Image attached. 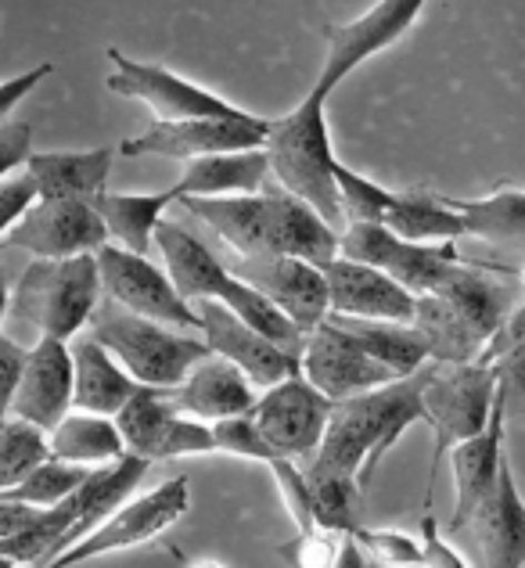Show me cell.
<instances>
[{
	"mask_svg": "<svg viewBox=\"0 0 525 568\" xmlns=\"http://www.w3.org/2000/svg\"><path fill=\"white\" fill-rule=\"evenodd\" d=\"M180 209L216 231L234 256H292L313 266L339 256V231L284 187L228 199H188Z\"/></svg>",
	"mask_w": 525,
	"mask_h": 568,
	"instance_id": "1",
	"label": "cell"
},
{
	"mask_svg": "<svg viewBox=\"0 0 525 568\" xmlns=\"http://www.w3.org/2000/svg\"><path fill=\"white\" fill-rule=\"evenodd\" d=\"M428 367V364H425ZM425 367L411 378H396L371 393L332 403L321 450L310 457V465L356 478L360 489L371 486L382 457L400 443L411 425H425L422 382Z\"/></svg>",
	"mask_w": 525,
	"mask_h": 568,
	"instance_id": "2",
	"label": "cell"
},
{
	"mask_svg": "<svg viewBox=\"0 0 525 568\" xmlns=\"http://www.w3.org/2000/svg\"><path fill=\"white\" fill-rule=\"evenodd\" d=\"M518 298L522 292L515 284L461 263L457 274L436 292L417 295L411 324L425 338L432 364H478L486 342Z\"/></svg>",
	"mask_w": 525,
	"mask_h": 568,
	"instance_id": "3",
	"label": "cell"
},
{
	"mask_svg": "<svg viewBox=\"0 0 525 568\" xmlns=\"http://www.w3.org/2000/svg\"><path fill=\"white\" fill-rule=\"evenodd\" d=\"M327 94L310 87V94L295 104L289 115L270 119L266 133V162L270 173L277 176V184L303 199L313 213H317L332 231H346L339 205V187H335V166L339 159L332 152V133H327L324 119Z\"/></svg>",
	"mask_w": 525,
	"mask_h": 568,
	"instance_id": "4",
	"label": "cell"
},
{
	"mask_svg": "<svg viewBox=\"0 0 525 568\" xmlns=\"http://www.w3.org/2000/svg\"><path fill=\"white\" fill-rule=\"evenodd\" d=\"M87 327V338H94L101 349H109L112 361L133 382L148 388H166L170 393V388H176L191 375L194 364H202L209 356L202 335H184L166 324L144 321L138 313L115 306L104 295Z\"/></svg>",
	"mask_w": 525,
	"mask_h": 568,
	"instance_id": "5",
	"label": "cell"
},
{
	"mask_svg": "<svg viewBox=\"0 0 525 568\" xmlns=\"http://www.w3.org/2000/svg\"><path fill=\"white\" fill-rule=\"evenodd\" d=\"M101 274L94 256L33 260L11 292V313L40 338L69 342L94 317L101 303Z\"/></svg>",
	"mask_w": 525,
	"mask_h": 568,
	"instance_id": "6",
	"label": "cell"
},
{
	"mask_svg": "<svg viewBox=\"0 0 525 568\" xmlns=\"http://www.w3.org/2000/svg\"><path fill=\"white\" fill-rule=\"evenodd\" d=\"M497 371L486 364H428L422 382L425 425H432V465L425 486V511H432V489L450 450L475 439L489 425Z\"/></svg>",
	"mask_w": 525,
	"mask_h": 568,
	"instance_id": "7",
	"label": "cell"
},
{
	"mask_svg": "<svg viewBox=\"0 0 525 568\" xmlns=\"http://www.w3.org/2000/svg\"><path fill=\"white\" fill-rule=\"evenodd\" d=\"M188 507H191L188 478L184 475L166 478V483H159L155 489L141 493V497H130L119 511H112L109 518H104L94 532H87L80 544H72L54 561L40 565V568H72V565L94 561L104 555H119V550L152 544L155 536H162L188 515Z\"/></svg>",
	"mask_w": 525,
	"mask_h": 568,
	"instance_id": "8",
	"label": "cell"
},
{
	"mask_svg": "<svg viewBox=\"0 0 525 568\" xmlns=\"http://www.w3.org/2000/svg\"><path fill=\"white\" fill-rule=\"evenodd\" d=\"M339 256L374 266L411 295H428L457 274L464 256L454 245H411L385 223H353L339 234Z\"/></svg>",
	"mask_w": 525,
	"mask_h": 568,
	"instance_id": "9",
	"label": "cell"
},
{
	"mask_svg": "<svg viewBox=\"0 0 525 568\" xmlns=\"http://www.w3.org/2000/svg\"><path fill=\"white\" fill-rule=\"evenodd\" d=\"M94 260H98L104 298H112L115 306L138 313L144 321L166 324L173 332L202 335L199 313H194L191 303L180 298V292L173 288V281L162 266L119 245H104L101 252H94Z\"/></svg>",
	"mask_w": 525,
	"mask_h": 568,
	"instance_id": "10",
	"label": "cell"
},
{
	"mask_svg": "<svg viewBox=\"0 0 525 568\" xmlns=\"http://www.w3.org/2000/svg\"><path fill=\"white\" fill-rule=\"evenodd\" d=\"M112 72L104 87L119 98L144 101L152 109L155 123H188V119H238L245 109H234L231 101L205 91V87L176 77L166 65L138 62V58L123 54L119 48H109Z\"/></svg>",
	"mask_w": 525,
	"mask_h": 568,
	"instance_id": "11",
	"label": "cell"
},
{
	"mask_svg": "<svg viewBox=\"0 0 525 568\" xmlns=\"http://www.w3.org/2000/svg\"><path fill=\"white\" fill-rule=\"evenodd\" d=\"M112 422L119 428V436H123L127 454L148 460V465L216 450L213 428L194 422V417L176 414L170 396H166V388L138 385Z\"/></svg>",
	"mask_w": 525,
	"mask_h": 568,
	"instance_id": "12",
	"label": "cell"
},
{
	"mask_svg": "<svg viewBox=\"0 0 525 568\" xmlns=\"http://www.w3.org/2000/svg\"><path fill=\"white\" fill-rule=\"evenodd\" d=\"M270 133V119L263 115H238V119H188V123H148L138 138L119 144V155H162V159H209L263 148Z\"/></svg>",
	"mask_w": 525,
	"mask_h": 568,
	"instance_id": "13",
	"label": "cell"
},
{
	"mask_svg": "<svg viewBox=\"0 0 525 568\" xmlns=\"http://www.w3.org/2000/svg\"><path fill=\"white\" fill-rule=\"evenodd\" d=\"M422 11H425L422 0H382V4H371L364 14H356L353 22L321 26V33L327 40V54L313 87L332 98L335 87L364 65L367 58L393 48L400 37H407V29L417 22Z\"/></svg>",
	"mask_w": 525,
	"mask_h": 568,
	"instance_id": "14",
	"label": "cell"
},
{
	"mask_svg": "<svg viewBox=\"0 0 525 568\" xmlns=\"http://www.w3.org/2000/svg\"><path fill=\"white\" fill-rule=\"evenodd\" d=\"M4 245L22 248L33 260H77L109 245V231L90 202L37 199L8 231Z\"/></svg>",
	"mask_w": 525,
	"mask_h": 568,
	"instance_id": "15",
	"label": "cell"
},
{
	"mask_svg": "<svg viewBox=\"0 0 525 568\" xmlns=\"http://www.w3.org/2000/svg\"><path fill=\"white\" fill-rule=\"evenodd\" d=\"M327 417H332V399H324L303 375L263 388L256 410H252V422L260 425L263 439L289 460L313 457L321 450Z\"/></svg>",
	"mask_w": 525,
	"mask_h": 568,
	"instance_id": "16",
	"label": "cell"
},
{
	"mask_svg": "<svg viewBox=\"0 0 525 568\" xmlns=\"http://www.w3.org/2000/svg\"><path fill=\"white\" fill-rule=\"evenodd\" d=\"M223 263L303 332L327 321V281L321 266L292 256H234V252Z\"/></svg>",
	"mask_w": 525,
	"mask_h": 568,
	"instance_id": "17",
	"label": "cell"
},
{
	"mask_svg": "<svg viewBox=\"0 0 525 568\" xmlns=\"http://www.w3.org/2000/svg\"><path fill=\"white\" fill-rule=\"evenodd\" d=\"M299 367H303V378L332 403H342L350 396L371 393V388L396 382L393 371L382 367L378 361H371V356L332 321H321L313 332H306V346L299 353Z\"/></svg>",
	"mask_w": 525,
	"mask_h": 568,
	"instance_id": "18",
	"label": "cell"
},
{
	"mask_svg": "<svg viewBox=\"0 0 525 568\" xmlns=\"http://www.w3.org/2000/svg\"><path fill=\"white\" fill-rule=\"evenodd\" d=\"M194 313H199V321H202V342L209 346V353L234 364L256 388H274L284 378L303 375L299 356L284 353L274 342H266L260 332H252L245 321H238L234 313L223 310L220 303H199Z\"/></svg>",
	"mask_w": 525,
	"mask_h": 568,
	"instance_id": "19",
	"label": "cell"
},
{
	"mask_svg": "<svg viewBox=\"0 0 525 568\" xmlns=\"http://www.w3.org/2000/svg\"><path fill=\"white\" fill-rule=\"evenodd\" d=\"M327 281V317H353V321H393L411 324L417 295L374 266L335 256L321 266Z\"/></svg>",
	"mask_w": 525,
	"mask_h": 568,
	"instance_id": "20",
	"label": "cell"
},
{
	"mask_svg": "<svg viewBox=\"0 0 525 568\" xmlns=\"http://www.w3.org/2000/svg\"><path fill=\"white\" fill-rule=\"evenodd\" d=\"M72 410V353L69 342L37 338L29 349L19 388L11 399V417L40 428L43 436L62 425V417Z\"/></svg>",
	"mask_w": 525,
	"mask_h": 568,
	"instance_id": "21",
	"label": "cell"
},
{
	"mask_svg": "<svg viewBox=\"0 0 525 568\" xmlns=\"http://www.w3.org/2000/svg\"><path fill=\"white\" fill-rule=\"evenodd\" d=\"M504 425H507V403L497 393L493 396L489 425L475 439L450 450V471H454V518H450V536H461L468 529L475 511L497 489V475L504 460Z\"/></svg>",
	"mask_w": 525,
	"mask_h": 568,
	"instance_id": "22",
	"label": "cell"
},
{
	"mask_svg": "<svg viewBox=\"0 0 525 568\" xmlns=\"http://www.w3.org/2000/svg\"><path fill=\"white\" fill-rule=\"evenodd\" d=\"M468 536L483 568H525V500L515 486L512 460H501L497 489L468 521Z\"/></svg>",
	"mask_w": 525,
	"mask_h": 568,
	"instance_id": "23",
	"label": "cell"
},
{
	"mask_svg": "<svg viewBox=\"0 0 525 568\" xmlns=\"http://www.w3.org/2000/svg\"><path fill=\"white\" fill-rule=\"evenodd\" d=\"M170 403L176 414L194 417V422H231L256 410V385H252L234 364L209 353L202 364L191 367V375L170 388Z\"/></svg>",
	"mask_w": 525,
	"mask_h": 568,
	"instance_id": "24",
	"label": "cell"
},
{
	"mask_svg": "<svg viewBox=\"0 0 525 568\" xmlns=\"http://www.w3.org/2000/svg\"><path fill=\"white\" fill-rule=\"evenodd\" d=\"M115 148H90V152H33L26 162V176L37 187V199H65L94 205L109 184Z\"/></svg>",
	"mask_w": 525,
	"mask_h": 568,
	"instance_id": "25",
	"label": "cell"
},
{
	"mask_svg": "<svg viewBox=\"0 0 525 568\" xmlns=\"http://www.w3.org/2000/svg\"><path fill=\"white\" fill-rule=\"evenodd\" d=\"M270 162L263 148L231 155H209L184 162V173L173 187H166L170 205L188 199H228V194H260L266 187Z\"/></svg>",
	"mask_w": 525,
	"mask_h": 568,
	"instance_id": "26",
	"label": "cell"
},
{
	"mask_svg": "<svg viewBox=\"0 0 525 568\" xmlns=\"http://www.w3.org/2000/svg\"><path fill=\"white\" fill-rule=\"evenodd\" d=\"M72 353V410L115 417L123 403L133 396V382L123 367H119L109 349H101L94 338H77L69 346Z\"/></svg>",
	"mask_w": 525,
	"mask_h": 568,
	"instance_id": "27",
	"label": "cell"
},
{
	"mask_svg": "<svg viewBox=\"0 0 525 568\" xmlns=\"http://www.w3.org/2000/svg\"><path fill=\"white\" fill-rule=\"evenodd\" d=\"M155 248L162 252V263H166V274L173 281V288L191 306L209 303L220 277L228 274V266H223V260L216 256V252L209 245H202L199 237L180 227V223H166V220L159 223Z\"/></svg>",
	"mask_w": 525,
	"mask_h": 568,
	"instance_id": "28",
	"label": "cell"
},
{
	"mask_svg": "<svg viewBox=\"0 0 525 568\" xmlns=\"http://www.w3.org/2000/svg\"><path fill=\"white\" fill-rule=\"evenodd\" d=\"M48 454L54 460H65V465L104 468V465H112V460L127 457V446L112 417L69 410L62 417V425L48 436Z\"/></svg>",
	"mask_w": 525,
	"mask_h": 568,
	"instance_id": "29",
	"label": "cell"
},
{
	"mask_svg": "<svg viewBox=\"0 0 525 568\" xmlns=\"http://www.w3.org/2000/svg\"><path fill=\"white\" fill-rule=\"evenodd\" d=\"M335 327H342L371 361L393 371L396 378L417 375L428 361L425 338L414 332V324H393V321H353V317H327Z\"/></svg>",
	"mask_w": 525,
	"mask_h": 568,
	"instance_id": "30",
	"label": "cell"
},
{
	"mask_svg": "<svg viewBox=\"0 0 525 568\" xmlns=\"http://www.w3.org/2000/svg\"><path fill=\"white\" fill-rule=\"evenodd\" d=\"M98 216L109 231V242L138 252L144 256L148 245H155V231L162 223V213L170 209L166 191H152V194H123V191H104L94 202Z\"/></svg>",
	"mask_w": 525,
	"mask_h": 568,
	"instance_id": "31",
	"label": "cell"
},
{
	"mask_svg": "<svg viewBox=\"0 0 525 568\" xmlns=\"http://www.w3.org/2000/svg\"><path fill=\"white\" fill-rule=\"evenodd\" d=\"M385 227L411 245H454L457 237H464V220L457 216V209L432 191L396 194Z\"/></svg>",
	"mask_w": 525,
	"mask_h": 568,
	"instance_id": "32",
	"label": "cell"
},
{
	"mask_svg": "<svg viewBox=\"0 0 525 568\" xmlns=\"http://www.w3.org/2000/svg\"><path fill=\"white\" fill-rule=\"evenodd\" d=\"M464 220V234L501 248H525V191H493L486 199H446Z\"/></svg>",
	"mask_w": 525,
	"mask_h": 568,
	"instance_id": "33",
	"label": "cell"
},
{
	"mask_svg": "<svg viewBox=\"0 0 525 568\" xmlns=\"http://www.w3.org/2000/svg\"><path fill=\"white\" fill-rule=\"evenodd\" d=\"M306 486H310V511H313V526L339 532V536H353L360 529V489L356 478L327 471L317 465H306Z\"/></svg>",
	"mask_w": 525,
	"mask_h": 568,
	"instance_id": "34",
	"label": "cell"
},
{
	"mask_svg": "<svg viewBox=\"0 0 525 568\" xmlns=\"http://www.w3.org/2000/svg\"><path fill=\"white\" fill-rule=\"evenodd\" d=\"M94 471V468H80V465H65V460H40V465L29 471L19 486H11L4 489L0 497H8V500H19V504H29V507H40V511H48V507L54 504H62L65 497H72L80 486H83V478Z\"/></svg>",
	"mask_w": 525,
	"mask_h": 568,
	"instance_id": "35",
	"label": "cell"
},
{
	"mask_svg": "<svg viewBox=\"0 0 525 568\" xmlns=\"http://www.w3.org/2000/svg\"><path fill=\"white\" fill-rule=\"evenodd\" d=\"M48 457V436L40 428L26 425L11 414L0 417V493L19 486Z\"/></svg>",
	"mask_w": 525,
	"mask_h": 568,
	"instance_id": "36",
	"label": "cell"
},
{
	"mask_svg": "<svg viewBox=\"0 0 525 568\" xmlns=\"http://www.w3.org/2000/svg\"><path fill=\"white\" fill-rule=\"evenodd\" d=\"M335 187H339V205L346 227H353V223H385L388 209L396 202V194L388 187L350 166H342V162L335 166Z\"/></svg>",
	"mask_w": 525,
	"mask_h": 568,
	"instance_id": "37",
	"label": "cell"
},
{
	"mask_svg": "<svg viewBox=\"0 0 525 568\" xmlns=\"http://www.w3.org/2000/svg\"><path fill=\"white\" fill-rule=\"evenodd\" d=\"M356 547L364 550V558H374L385 568H422V544L411 532L400 529H364L353 532Z\"/></svg>",
	"mask_w": 525,
	"mask_h": 568,
	"instance_id": "38",
	"label": "cell"
},
{
	"mask_svg": "<svg viewBox=\"0 0 525 568\" xmlns=\"http://www.w3.org/2000/svg\"><path fill=\"white\" fill-rule=\"evenodd\" d=\"M213 443L220 454H234V457H249V460H263L270 465L274 457H281L274 446L263 439L260 425L252 422V414L245 417H231V422H216L213 425Z\"/></svg>",
	"mask_w": 525,
	"mask_h": 568,
	"instance_id": "39",
	"label": "cell"
},
{
	"mask_svg": "<svg viewBox=\"0 0 525 568\" xmlns=\"http://www.w3.org/2000/svg\"><path fill=\"white\" fill-rule=\"evenodd\" d=\"M266 468H270V475H274L277 493H281V500H284V511H289L295 532H310V529H317V526H313V511H310V486H306L303 468H299L295 460H289V457H274Z\"/></svg>",
	"mask_w": 525,
	"mask_h": 568,
	"instance_id": "40",
	"label": "cell"
},
{
	"mask_svg": "<svg viewBox=\"0 0 525 568\" xmlns=\"http://www.w3.org/2000/svg\"><path fill=\"white\" fill-rule=\"evenodd\" d=\"M33 155V126L22 119H4L0 123V184L14 176V170H26Z\"/></svg>",
	"mask_w": 525,
	"mask_h": 568,
	"instance_id": "41",
	"label": "cell"
},
{
	"mask_svg": "<svg viewBox=\"0 0 525 568\" xmlns=\"http://www.w3.org/2000/svg\"><path fill=\"white\" fill-rule=\"evenodd\" d=\"M497 371V393L507 403V414H525V342L515 349H507L501 361L489 364Z\"/></svg>",
	"mask_w": 525,
	"mask_h": 568,
	"instance_id": "42",
	"label": "cell"
},
{
	"mask_svg": "<svg viewBox=\"0 0 525 568\" xmlns=\"http://www.w3.org/2000/svg\"><path fill=\"white\" fill-rule=\"evenodd\" d=\"M37 202V187L26 173H14L0 184V242L8 237V231L26 216V209Z\"/></svg>",
	"mask_w": 525,
	"mask_h": 568,
	"instance_id": "43",
	"label": "cell"
},
{
	"mask_svg": "<svg viewBox=\"0 0 525 568\" xmlns=\"http://www.w3.org/2000/svg\"><path fill=\"white\" fill-rule=\"evenodd\" d=\"M417 544H422V568H468L464 555H457V547L443 540L432 511H422V536H417Z\"/></svg>",
	"mask_w": 525,
	"mask_h": 568,
	"instance_id": "44",
	"label": "cell"
},
{
	"mask_svg": "<svg viewBox=\"0 0 525 568\" xmlns=\"http://www.w3.org/2000/svg\"><path fill=\"white\" fill-rule=\"evenodd\" d=\"M26 356H29L26 346H19V342L0 332V417L11 414V399H14V388H19Z\"/></svg>",
	"mask_w": 525,
	"mask_h": 568,
	"instance_id": "45",
	"label": "cell"
},
{
	"mask_svg": "<svg viewBox=\"0 0 525 568\" xmlns=\"http://www.w3.org/2000/svg\"><path fill=\"white\" fill-rule=\"evenodd\" d=\"M525 342V295L518 298V303L512 306V313L501 321V327L493 332V338L486 342V349H483V356H478V364H493V361H501V356L507 353V349H515V346H522Z\"/></svg>",
	"mask_w": 525,
	"mask_h": 568,
	"instance_id": "46",
	"label": "cell"
},
{
	"mask_svg": "<svg viewBox=\"0 0 525 568\" xmlns=\"http://www.w3.org/2000/svg\"><path fill=\"white\" fill-rule=\"evenodd\" d=\"M51 62H40L33 69H26L19 72V77H11V80H0V123L11 115V109H19V101H26L29 94L37 91L40 80H48L51 77Z\"/></svg>",
	"mask_w": 525,
	"mask_h": 568,
	"instance_id": "47",
	"label": "cell"
},
{
	"mask_svg": "<svg viewBox=\"0 0 525 568\" xmlns=\"http://www.w3.org/2000/svg\"><path fill=\"white\" fill-rule=\"evenodd\" d=\"M37 518H40V507H29V504L0 497V544L14 540V536L26 532Z\"/></svg>",
	"mask_w": 525,
	"mask_h": 568,
	"instance_id": "48",
	"label": "cell"
},
{
	"mask_svg": "<svg viewBox=\"0 0 525 568\" xmlns=\"http://www.w3.org/2000/svg\"><path fill=\"white\" fill-rule=\"evenodd\" d=\"M335 568H367V558H364V550L356 547V540H353V536H346V544H342Z\"/></svg>",
	"mask_w": 525,
	"mask_h": 568,
	"instance_id": "49",
	"label": "cell"
},
{
	"mask_svg": "<svg viewBox=\"0 0 525 568\" xmlns=\"http://www.w3.org/2000/svg\"><path fill=\"white\" fill-rule=\"evenodd\" d=\"M8 306H11V292H8L4 271H0V332H4V317H8Z\"/></svg>",
	"mask_w": 525,
	"mask_h": 568,
	"instance_id": "50",
	"label": "cell"
},
{
	"mask_svg": "<svg viewBox=\"0 0 525 568\" xmlns=\"http://www.w3.org/2000/svg\"><path fill=\"white\" fill-rule=\"evenodd\" d=\"M184 568H228V565L216 561V558H194V561H188Z\"/></svg>",
	"mask_w": 525,
	"mask_h": 568,
	"instance_id": "51",
	"label": "cell"
},
{
	"mask_svg": "<svg viewBox=\"0 0 525 568\" xmlns=\"http://www.w3.org/2000/svg\"><path fill=\"white\" fill-rule=\"evenodd\" d=\"M515 277H518V284H522V288H525V263H522L518 271H515Z\"/></svg>",
	"mask_w": 525,
	"mask_h": 568,
	"instance_id": "52",
	"label": "cell"
},
{
	"mask_svg": "<svg viewBox=\"0 0 525 568\" xmlns=\"http://www.w3.org/2000/svg\"><path fill=\"white\" fill-rule=\"evenodd\" d=\"M0 568H19V565H14L11 558H4V555H0Z\"/></svg>",
	"mask_w": 525,
	"mask_h": 568,
	"instance_id": "53",
	"label": "cell"
}]
</instances>
